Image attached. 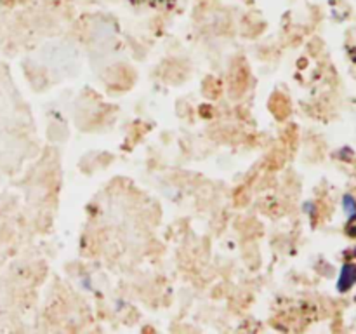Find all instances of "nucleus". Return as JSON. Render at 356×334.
<instances>
[{"label":"nucleus","mask_w":356,"mask_h":334,"mask_svg":"<svg viewBox=\"0 0 356 334\" xmlns=\"http://www.w3.org/2000/svg\"><path fill=\"white\" fill-rule=\"evenodd\" d=\"M356 284V264L344 263L341 268L339 280H337V291L348 292Z\"/></svg>","instance_id":"obj_1"},{"label":"nucleus","mask_w":356,"mask_h":334,"mask_svg":"<svg viewBox=\"0 0 356 334\" xmlns=\"http://www.w3.org/2000/svg\"><path fill=\"white\" fill-rule=\"evenodd\" d=\"M343 207H344V211H346V214L350 216V218H351V216L356 214V200H355L353 195H344Z\"/></svg>","instance_id":"obj_2"},{"label":"nucleus","mask_w":356,"mask_h":334,"mask_svg":"<svg viewBox=\"0 0 356 334\" xmlns=\"http://www.w3.org/2000/svg\"><path fill=\"white\" fill-rule=\"evenodd\" d=\"M348 233H350L351 237H356V214L350 218V223H348Z\"/></svg>","instance_id":"obj_3"}]
</instances>
